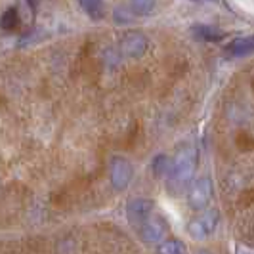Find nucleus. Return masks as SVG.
<instances>
[{
    "label": "nucleus",
    "mask_w": 254,
    "mask_h": 254,
    "mask_svg": "<svg viewBox=\"0 0 254 254\" xmlns=\"http://www.w3.org/2000/svg\"><path fill=\"white\" fill-rule=\"evenodd\" d=\"M197 166H199V151L193 145H186L172 159L170 176H172L174 182H178V184H188L195 176Z\"/></svg>",
    "instance_id": "1"
},
{
    "label": "nucleus",
    "mask_w": 254,
    "mask_h": 254,
    "mask_svg": "<svg viewBox=\"0 0 254 254\" xmlns=\"http://www.w3.org/2000/svg\"><path fill=\"white\" fill-rule=\"evenodd\" d=\"M218 224H220V210L218 208H204L199 214L190 220L188 224V233L193 239L203 241L206 237H210L216 231Z\"/></svg>",
    "instance_id": "2"
},
{
    "label": "nucleus",
    "mask_w": 254,
    "mask_h": 254,
    "mask_svg": "<svg viewBox=\"0 0 254 254\" xmlns=\"http://www.w3.org/2000/svg\"><path fill=\"white\" fill-rule=\"evenodd\" d=\"M212 195H214V186L208 176H201L197 178L188 190V203L191 208L195 210H204L208 203L212 201Z\"/></svg>",
    "instance_id": "3"
},
{
    "label": "nucleus",
    "mask_w": 254,
    "mask_h": 254,
    "mask_svg": "<svg viewBox=\"0 0 254 254\" xmlns=\"http://www.w3.org/2000/svg\"><path fill=\"white\" fill-rule=\"evenodd\" d=\"M134 178V166L125 157H113L109 163V182L117 191L127 190Z\"/></svg>",
    "instance_id": "4"
},
{
    "label": "nucleus",
    "mask_w": 254,
    "mask_h": 254,
    "mask_svg": "<svg viewBox=\"0 0 254 254\" xmlns=\"http://www.w3.org/2000/svg\"><path fill=\"white\" fill-rule=\"evenodd\" d=\"M140 235L141 239L149 245H155V243H165L166 237H168V224L163 216H157L153 214L143 226L140 228Z\"/></svg>",
    "instance_id": "5"
},
{
    "label": "nucleus",
    "mask_w": 254,
    "mask_h": 254,
    "mask_svg": "<svg viewBox=\"0 0 254 254\" xmlns=\"http://www.w3.org/2000/svg\"><path fill=\"white\" fill-rule=\"evenodd\" d=\"M153 208H155V203L151 199H132L128 201L127 204V216L128 222L136 228H141L149 218L153 216Z\"/></svg>",
    "instance_id": "6"
},
{
    "label": "nucleus",
    "mask_w": 254,
    "mask_h": 254,
    "mask_svg": "<svg viewBox=\"0 0 254 254\" xmlns=\"http://www.w3.org/2000/svg\"><path fill=\"white\" fill-rule=\"evenodd\" d=\"M147 46H149V40L143 33H138V31H132V33H127L121 44H119V50L123 56L127 58H141L145 52H147Z\"/></svg>",
    "instance_id": "7"
},
{
    "label": "nucleus",
    "mask_w": 254,
    "mask_h": 254,
    "mask_svg": "<svg viewBox=\"0 0 254 254\" xmlns=\"http://www.w3.org/2000/svg\"><path fill=\"white\" fill-rule=\"evenodd\" d=\"M226 50L231 54V56H249L254 52V35L251 37H239L235 40H231Z\"/></svg>",
    "instance_id": "8"
},
{
    "label": "nucleus",
    "mask_w": 254,
    "mask_h": 254,
    "mask_svg": "<svg viewBox=\"0 0 254 254\" xmlns=\"http://www.w3.org/2000/svg\"><path fill=\"white\" fill-rule=\"evenodd\" d=\"M191 33L195 35V38L199 40H204V42H218L224 38V33L218 31L214 27H208V25H193L191 27Z\"/></svg>",
    "instance_id": "9"
},
{
    "label": "nucleus",
    "mask_w": 254,
    "mask_h": 254,
    "mask_svg": "<svg viewBox=\"0 0 254 254\" xmlns=\"http://www.w3.org/2000/svg\"><path fill=\"white\" fill-rule=\"evenodd\" d=\"M157 254H188V247L180 239H166L157 247Z\"/></svg>",
    "instance_id": "10"
},
{
    "label": "nucleus",
    "mask_w": 254,
    "mask_h": 254,
    "mask_svg": "<svg viewBox=\"0 0 254 254\" xmlns=\"http://www.w3.org/2000/svg\"><path fill=\"white\" fill-rule=\"evenodd\" d=\"M21 23V19H19V12H17V8H8L6 12L2 13V19H0V25L4 31H15L17 27Z\"/></svg>",
    "instance_id": "11"
},
{
    "label": "nucleus",
    "mask_w": 254,
    "mask_h": 254,
    "mask_svg": "<svg viewBox=\"0 0 254 254\" xmlns=\"http://www.w3.org/2000/svg\"><path fill=\"white\" fill-rule=\"evenodd\" d=\"M128 8L132 10L134 15L145 17V15H151L155 10V0H130Z\"/></svg>",
    "instance_id": "12"
},
{
    "label": "nucleus",
    "mask_w": 254,
    "mask_h": 254,
    "mask_svg": "<svg viewBox=\"0 0 254 254\" xmlns=\"http://www.w3.org/2000/svg\"><path fill=\"white\" fill-rule=\"evenodd\" d=\"M78 4L82 6V10L88 13L92 19H100L103 15V0H78Z\"/></svg>",
    "instance_id": "13"
},
{
    "label": "nucleus",
    "mask_w": 254,
    "mask_h": 254,
    "mask_svg": "<svg viewBox=\"0 0 254 254\" xmlns=\"http://www.w3.org/2000/svg\"><path fill=\"white\" fill-rule=\"evenodd\" d=\"M151 168H153V174H155V176L163 178L165 174H168V172L172 170V163L166 159L165 155H159V157H155V159H153Z\"/></svg>",
    "instance_id": "14"
},
{
    "label": "nucleus",
    "mask_w": 254,
    "mask_h": 254,
    "mask_svg": "<svg viewBox=\"0 0 254 254\" xmlns=\"http://www.w3.org/2000/svg\"><path fill=\"white\" fill-rule=\"evenodd\" d=\"M132 17H134V13L128 6H117L113 10V19L117 23H130Z\"/></svg>",
    "instance_id": "15"
},
{
    "label": "nucleus",
    "mask_w": 254,
    "mask_h": 254,
    "mask_svg": "<svg viewBox=\"0 0 254 254\" xmlns=\"http://www.w3.org/2000/svg\"><path fill=\"white\" fill-rule=\"evenodd\" d=\"M27 4L31 6V10H37L38 4H40V0H27Z\"/></svg>",
    "instance_id": "16"
},
{
    "label": "nucleus",
    "mask_w": 254,
    "mask_h": 254,
    "mask_svg": "<svg viewBox=\"0 0 254 254\" xmlns=\"http://www.w3.org/2000/svg\"><path fill=\"white\" fill-rule=\"evenodd\" d=\"M199 254H210V253H208V251H201Z\"/></svg>",
    "instance_id": "17"
}]
</instances>
